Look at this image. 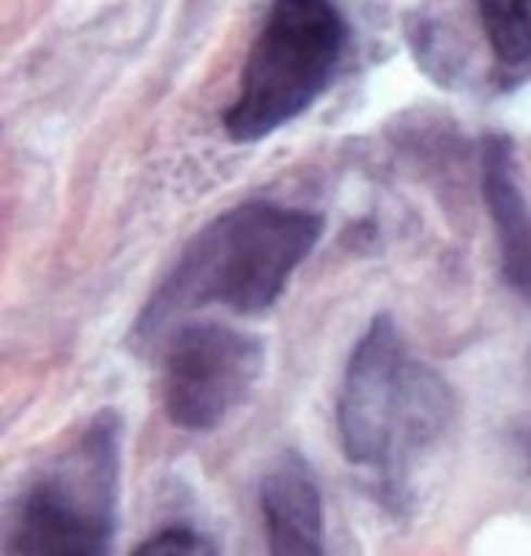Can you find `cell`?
Returning <instances> with one entry per match:
<instances>
[{"instance_id":"cell-8","label":"cell","mask_w":531,"mask_h":556,"mask_svg":"<svg viewBox=\"0 0 531 556\" xmlns=\"http://www.w3.org/2000/svg\"><path fill=\"white\" fill-rule=\"evenodd\" d=\"M488 47L504 75L531 72V0H476Z\"/></svg>"},{"instance_id":"cell-7","label":"cell","mask_w":531,"mask_h":556,"mask_svg":"<svg viewBox=\"0 0 531 556\" xmlns=\"http://www.w3.org/2000/svg\"><path fill=\"white\" fill-rule=\"evenodd\" d=\"M482 197L501 249V274L509 290L531 302V205L504 134H488L482 143Z\"/></svg>"},{"instance_id":"cell-9","label":"cell","mask_w":531,"mask_h":556,"mask_svg":"<svg viewBox=\"0 0 531 556\" xmlns=\"http://www.w3.org/2000/svg\"><path fill=\"white\" fill-rule=\"evenodd\" d=\"M137 556H212L218 554V547L205 538L193 532L190 526H172L165 532L147 538L137 551Z\"/></svg>"},{"instance_id":"cell-2","label":"cell","mask_w":531,"mask_h":556,"mask_svg":"<svg viewBox=\"0 0 531 556\" xmlns=\"http://www.w3.org/2000/svg\"><path fill=\"white\" fill-rule=\"evenodd\" d=\"M451 417V386L410 355L392 317L370 320L349 357L336 407L349 464L377 476L382 494L401 507L414 467L447 432Z\"/></svg>"},{"instance_id":"cell-1","label":"cell","mask_w":531,"mask_h":556,"mask_svg":"<svg viewBox=\"0 0 531 556\" xmlns=\"http://www.w3.org/2000/svg\"><path fill=\"white\" fill-rule=\"evenodd\" d=\"M320 233L324 222L305 208L255 200L224 212L184 245L137 317V336L150 342L172 320L208 305L243 317L267 312L314 252Z\"/></svg>"},{"instance_id":"cell-4","label":"cell","mask_w":531,"mask_h":556,"mask_svg":"<svg viewBox=\"0 0 531 556\" xmlns=\"http://www.w3.org/2000/svg\"><path fill=\"white\" fill-rule=\"evenodd\" d=\"M122 489V420L103 410L23 491L10 554H110Z\"/></svg>"},{"instance_id":"cell-6","label":"cell","mask_w":531,"mask_h":556,"mask_svg":"<svg viewBox=\"0 0 531 556\" xmlns=\"http://www.w3.org/2000/svg\"><path fill=\"white\" fill-rule=\"evenodd\" d=\"M267 551L277 556H320L324 547V497L308 464L287 451L267 469L258 491Z\"/></svg>"},{"instance_id":"cell-5","label":"cell","mask_w":531,"mask_h":556,"mask_svg":"<svg viewBox=\"0 0 531 556\" xmlns=\"http://www.w3.org/2000/svg\"><path fill=\"white\" fill-rule=\"evenodd\" d=\"M265 374L262 339L230 324L177 327L162 361V404L177 429L208 432L252 399Z\"/></svg>"},{"instance_id":"cell-3","label":"cell","mask_w":531,"mask_h":556,"mask_svg":"<svg viewBox=\"0 0 531 556\" xmlns=\"http://www.w3.org/2000/svg\"><path fill=\"white\" fill-rule=\"evenodd\" d=\"M345 53V20L332 0H274L249 50L240 93L224 112L233 143H258L324 97Z\"/></svg>"}]
</instances>
